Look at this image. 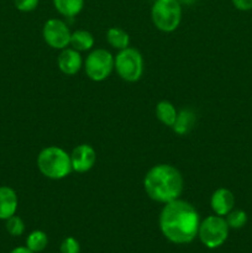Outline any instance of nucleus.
Wrapping results in <instances>:
<instances>
[{"label": "nucleus", "instance_id": "obj_1", "mask_svg": "<svg viewBox=\"0 0 252 253\" xmlns=\"http://www.w3.org/2000/svg\"><path fill=\"white\" fill-rule=\"evenodd\" d=\"M199 225V212L185 200L175 199L165 204L161 210V232L172 244L187 245L194 241Z\"/></svg>", "mask_w": 252, "mask_h": 253}, {"label": "nucleus", "instance_id": "obj_2", "mask_svg": "<svg viewBox=\"0 0 252 253\" xmlns=\"http://www.w3.org/2000/svg\"><path fill=\"white\" fill-rule=\"evenodd\" d=\"M143 188L148 197L157 203L167 204L179 199L184 189V179L179 169L170 165H156L146 173Z\"/></svg>", "mask_w": 252, "mask_h": 253}, {"label": "nucleus", "instance_id": "obj_3", "mask_svg": "<svg viewBox=\"0 0 252 253\" xmlns=\"http://www.w3.org/2000/svg\"><path fill=\"white\" fill-rule=\"evenodd\" d=\"M37 168L46 178L53 180L68 177L72 169L71 155L58 146H48L37 156Z\"/></svg>", "mask_w": 252, "mask_h": 253}, {"label": "nucleus", "instance_id": "obj_4", "mask_svg": "<svg viewBox=\"0 0 252 253\" xmlns=\"http://www.w3.org/2000/svg\"><path fill=\"white\" fill-rule=\"evenodd\" d=\"M153 25L162 32H173L182 21V6L178 0H156L151 9Z\"/></svg>", "mask_w": 252, "mask_h": 253}, {"label": "nucleus", "instance_id": "obj_5", "mask_svg": "<svg viewBox=\"0 0 252 253\" xmlns=\"http://www.w3.org/2000/svg\"><path fill=\"white\" fill-rule=\"evenodd\" d=\"M230 227L224 216L210 215L200 221L198 237L200 242L208 249H217L226 242Z\"/></svg>", "mask_w": 252, "mask_h": 253}, {"label": "nucleus", "instance_id": "obj_6", "mask_svg": "<svg viewBox=\"0 0 252 253\" xmlns=\"http://www.w3.org/2000/svg\"><path fill=\"white\" fill-rule=\"evenodd\" d=\"M114 68L123 81L135 83L143 74L142 54L132 47H127L114 57Z\"/></svg>", "mask_w": 252, "mask_h": 253}, {"label": "nucleus", "instance_id": "obj_7", "mask_svg": "<svg viewBox=\"0 0 252 253\" xmlns=\"http://www.w3.org/2000/svg\"><path fill=\"white\" fill-rule=\"evenodd\" d=\"M84 69L89 79L103 82L108 78L114 69V56L104 48L91 51L84 62Z\"/></svg>", "mask_w": 252, "mask_h": 253}, {"label": "nucleus", "instance_id": "obj_8", "mask_svg": "<svg viewBox=\"0 0 252 253\" xmlns=\"http://www.w3.org/2000/svg\"><path fill=\"white\" fill-rule=\"evenodd\" d=\"M71 30L64 21L59 19H49L44 22L42 36L44 42L54 49H64L71 42Z\"/></svg>", "mask_w": 252, "mask_h": 253}, {"label": "nucleus", "instance_id": "obj_9", "mask_svg": "<svg viewBox=\"0 0 252 253\" xmlns=\"http://www.w3.org/2000/svg\"><path fill=\"white\" fill-rule=\"evenodd\" d=\"M72 169L77 173L89 172L96 162V152L90 145H79L71 153Z\"/></svg>", "mask_w": 252, "mask_h": 253}, {"label": "nucleus", "instance_id": "obj_10", "mask_svg": "<svg viewBox=\"0 0 252 253\" xmlns=\"http://www.w3.org/2000/svg\"><path fill=\"white\" fill-rule=\"evenodd\" d=\"M210 207L219 216H226L235 207V195L227 188H219L210 198Z\"/></svg>", "mask_w": 252, "mask_h": 253}, {"label": "nucleus", "instance_id": "obj_11", "mask_svg": "<svg viewBox=\"0 0 252 253\" xmlns=\"http://www.w3.org/2000/svg\"><path fill=\"white\" fill-rule=\"evenodd\" d=\"M57 64L62 73L67 74V76H74L83 67L81 52L74 48L61 49V53L57 58Z\"/></svg>", "mask_w": 252, "mask_h": 253}, {"label": "nucleus", "instance_id": "obj_12", "mask_svg": "<svg viewBox=\"0 0 252 253\" xmlns=\"http://www.w3.org/2000/svg\"><path fill=\"white\" fill-rule=\"evenodd\" d=\"M19 199L12 188L7 185L0 187V220H7L16 214Z\"/></svg>", "mask_w": 252, "mask_h": 253}, {"label": "nucleus", "instance_id": "obj_13", "mask_svg": "<svg viewBox=\"0 0 252 253\" xmlns=\"http://www.w3.org/2000/svg\"><path fill=\"white\" fill-rule=\"evenodd\" d=\"M178 111L175 110L174 105L168 100H162L156 105V116L163 125L172 127L177 119Z\"/></svg>", "mask_w": 252, "mask_h": 253}, {"label": "nucleus", "instance_id": "obj_14", "mask_svg": "<svg viewBox=\"0 0 252 253\" xmlns=\"http://www.w3.org/2000/svg\"><path fill=\"white\" fill-rule=\"evenodd\" d=\"M69 44L78 52L89 51L94 46V36L86 30H77L72 32Z\"/></svg>", "mask_w": 252, "mask_h": 253}, {"label": "nucleus", "instance_id": "obj_15", "mask_svg": "<svg viewBox=\"0 0 252 253\" xmlns=\"http://www.w3.org/2000/svg\"><path fill=\"white\" fill-rule=\"evenodd\" d=\"M195 120H197L195 114L192 110H189V109H185V110L178 113L177 119H175V123L172 126V128L178 135H185V133H188L194 127Z\"/></svg>", "mask_w": 252, "mask_h": 253}, {"label": "nucleus", "instance_id": "obj_16", "mask_svg": "<svg viewBox=\"0 0 252 253\" xmlns=\"http://www.w3.org/2000/svg\"><path fill=\"white\" fill-rule=\"evenodd\" d=\"M106 41L110 44L113 48L121 49L127 48L130 44V36L125 30L120 29V27H110L106 31Z\"/></svg>", "mask_w": 252, "mask_h": 253}, {"label": "nucleus", "instance_id": "obj_17", "mask_svg": "<svg viewBox=\"0 0 252 253\" xmlns=\"http://www.w3.org/2000/svg\"><path fill=\"white\" fill-rule=\"evenodd\" d=\"M53 5L61 15L73 17L83 10L84 0H53Z\"/></svg>", "mask_w": 252, "mask_h": 253}, {"label": "nucleus", "instance_id": "obj_18", "mask_svg": "<svg viewBox=\"0 0 252 253\" xmlns=\"http://www.w3.org/2000/svg\"><path fill=\"white\" fill-rule=\"evenodd\" d=\"M48 245V236L42 230H35L30 232L26 237V247L34 253H40L44 251Z\"/></svg>", "mask_w": 252, "mask_h": 253}, {"label": "nucleus", "instance_id": "obj_19", "mask_svg": "<svg viewBox=\"0 0 252 253\" xmlns=\"http://www.w3.org/2000/svg\"><path fill=\"white\" fill-rule=\"evenodd\" d=\"M225 220H226L230 229L239 230L242 229V227L247 224V214L244 210L232 209L231 211L225 216Z\"/></svg>", "mask_w": 252, "mask_h": 253}, {"label": "nucleus", "instance_id": "obj_20", "mask_svg": "<svg viewBox=\"0 0 252 253\" xmlns=\"http://www.w3.org/2000/svg\"><path fill=\"white\" fill-rule=\"evenodd\" d=\"M5 227H6V231L9 232V235L14 237L21 236L25 232V222L24 220L20 216H17L16 214L12 215L11 217H9L7 220H5Z\"/></svg>", "mask_w": 252, "mask_h": 253}, {"label": "nucleus", "instance_id": "obj_21", "mask_svg": "<svg viewBox=\"0 0 252 253\" xmlns=\"http://www.w3.org/2000/svg\"><path fill=\"white\" fill-rule=\"evenodd\" d=\"M61 253H81V245L78 240L74 239L73 236H68L62 241L61 247H59Z\"/></svg>", "mask_w": 252, "mask_h": 253}, {"label": "nucleus", "instance_id": "obj_22", "mask_svg": "<svg viewBox=\"0 0 252 253\" xmlns=\"http://www.w3.org/2000/svg\"><path fill=\"white\" fill-rule=\"evenodd\" d=\"M39 1L40 0H14V4L19 11L30 12L36 9Z\"/></svg>", "mask_w": 252, "mask_h": 253}, {"label": "nucleus", "instance_id": "obj_23", "mask_svg": "<svg viewBox=\"0 0 252 253\" xmlns=\"http://www.w3.org/2000/svg\"><path fill=\"white\" fill-rule=\"evenodd\" d=\"M234 6L240 11H249L252 10V0H231Z\"/></svg>", "mask_w": 252, "mask_h": 253}, {"label": "nucleus", "instance_id": "obj_24", "mask_svg": "<svg viewBox=\"0 0 252 253\" xmlns=\"http://www.w3.org/2000/svg\"><path fill=\"white\" fill-rule=\"evenodd\" d=\"M10 253H34L31 250L27 249L26 246H19V247H15Z\"/></svg>", "mask_w": 252, "mask_h": 253}]
</instances>
